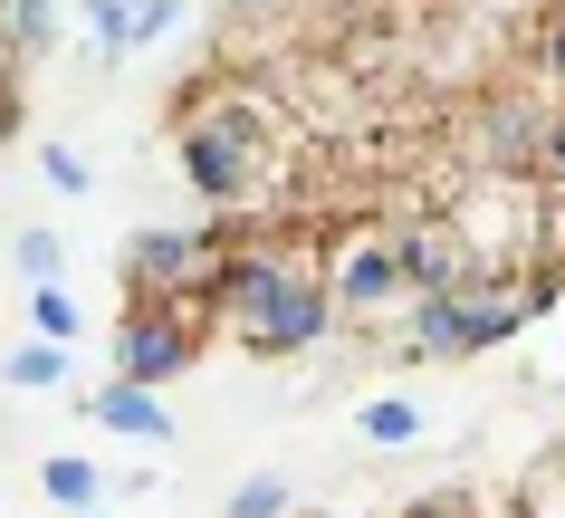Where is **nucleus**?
<instances>
[{
	"label": "nucleus",
	"instance_id": "nucleus-5",
	"mask_svg": "<svg viewBox=\"0 0 565 518\" xmlns=\"http://www.w3.org/2000/svg\"><path fill=\"white\" fill-rule=\"evenodd\" d=\"M211 260H221V231H173V221H153V231H135L116 250L125 298H192L211 278Z\"/></svg>",
	"mask_w": 565,
	"mask_h": 518
},
{
	"label": "nucleus",
	"instance_id": "nucleus-1",
	"mask_svg": "<svg viewBox=\"0 0 565 518\" xmlns=\"http://www.w3.org/2000/svg\"><path fill=\"white\" fill-rule=\"evenodd\" d=\"M211 327L239 336V356L259 366H288V356H317L335 336V307H327V278L307 250H278V241H249V231H221V260L211 278L192 288Z\"/></svg>",
	"mask_w": 565,
	"mask_h": 518
},
{
	"label": "nucleus",
	"instance_id": "nucleus-16",
	"mask_svg": "<svg viewBox=\"0 0 565 518\" xmlns=\"http://www.w3.org/2000/svg\"><path fill=\"white\" fill-rule=\"evenodd\" d=\"M10 260H20V278H30V288H39V278H58V269H67V241H58V231H49V221H30V231L10 241Z\"/></svg>",
	"mask_w": 565,
	"mask_h": 518
},
{
	"label": "nucleus",
	"instance_id": "nucleus-7",
	"mask_svg": "<svg viewBox=\"0 0 565 518\" xmlns=\"http://www.w3.org/2000/svg\"><path fill=\"white\" fill-rule=\"evenodd\" d=\"M87 413L106 432H125V442H135V452H163V442H173V413H163V394H153V384H125V374H106V384H96L87 394Z\"/></svg>",
	"mask_w": 565,
	"mask_h": 518
},
{
	"label": "nucleus",
	"instance_id": "nucleus-6",
	"mask_svg": "<svg viewBox=\"0 0 565 518\" xmlns=\"http://www.w3.org/2000/svg\"><path fill=\"white\" fill-rule=\"evenodd\" d=\"M393 231V260H403V288L413 298H441L450 278L470 269V241L450 231V212H403V221H384Z\"/></svg>",
	"mask_w": 565,
	"mask_h": 518
},
{
	"label": "nucleus",
	"instance_id": "nucleus-25",
	"mask_svg": "<svg viewBox=\"0 0 565 518\" xmlns=\"http://www.w3.org/2000/svg\"><path fill=\"white\" fill-rule=\"evenodd\" d=\"M556 394H565V384H556Z\"/></svg>",
	"mask_w": 565,
	"mask_h": 518
},
{
	"label": "nucleus",
	"instance_id": "nucleus-20",
	"mask_svg": "<svg viewBox=\"0 0 565 518\" xmlns=\"http://www.w3.org/2000/svg\"><path fill=\"white\" fill-rule=\"evenodd\" d=\"M536 173H546V183H565V106L536 125Z\"/></svg>",
	"mask_w": 565,
	"mask_h": 518
},
{
	"label": "nucleus",
	"instance_id": "nucleus-24",
	"mask_svg": "<svg viewBox=\"0 0 565 518\" xmlns=\"http://www.w3.org/2000/svg\"><path fill=\"white\" fill-rule=\"evenodd\" d=\"M0 10H10V0H0Z\"/></svg>",
	"mask_w": 565,
	"mask_h": 518
},
{
	"label": "nucleus",
	"instance_id": "nucleus-2",
	"mask_svg": "<svg viewBox=\"0 0 565 518\" xmlns=\"http://www.w3.org/2000/svg\"><path fill=\"white\" fill-rule=\"evenodd\" d=\"M173 154H182L192 202H211V212H249V202L288 173L278 116H268V106H249V96H211V106H192V125H182Z\"/></svg>",
	"mask_w": 565,
	"mask_h": 518
},
{
	"label": "nucleus",
	"instance_id": "nucleus-18",
	"mask_svg": "<svg viewBox=\"0 0 565 518\" xmlns=\"http://www.w3.org/2000/svg\"><path fill=\"white\" fill-rule=\"evenodd\" d=\"M182 30V0H135V30H125V59L135 49H153V39H173Z\"/></svg>",
	"mask_w": 565,
	"mask_h": 518
},
{
	"label": "nucleus",
	"instance_id": "nucleus-22",
	"mask_svg": "<svg viewBox=\"0 0 565 518\" xmlns=\"http://www.w3.org/2000/svg\"><path fill=\"white\" fill-rule=\"evenodd\" d=\"M231 10H268V0H231Z\"/></svg>",
	"mask_w": 565,
	"mask_h": 518
},
{
	"label": "nucleus",
	"instance_id": "nucleus-23",
	"mask_svg": "<svg viewBox=\"0 0 565 518\" xmlns=\"http://www.w3.org/2000/svg\"><path fill=\"white\" fill-rule=\"evenodd\" d=\"M327 518H355V509H327Z\"/></svg>",
	"mask_w": 565,
	"mask_h": 518
},
{
	"label": "nucleus",
	"instance_id": "nucleus-21",
	"mask_svg": "<svg viewBox=\"0 0 565 518\" xmlns=\"http://www.w3.org/2000/svg\"><path fill=\"white\" fill-rule=\"evenodd\" d=\"M67 518H106V499H96V509H67Z\"/></svg>",
	"mask_w": 565,
	"mask_h": 518
},
{
	"label": "nucleus",
	"instance_id": "nucleus-11",
	"mask_svg": "<svg viewBox=\"0 0 565 518\" xmlns=\"http://www.w3.org/2000/svg\"><path fill=\"white\" fill-rule=\"evenodd\" d=\"M39 499H49V509H96V499H106V471H96L87 452H49L39 461Z\"/></svg>",
	"mask_w": 565,
	"mask_h": 518
},
{
	"label": "nucleus",
	"instance_id": "nucleus-17",
	"mask_svg": "<svg viewBox=\"0 0 565 518\" xmlns=\"http://www.w3.org/2000/svg\"><path fill=\"white\" fill-rule=\"evenodd\" d=\"M39 173H49V192H67V202H77V192L96 183V163L77 145H39Z\"/></svg>",
	"mask_w": 565,
	"mask_h": 518
},
{
	"label": "nucleus",
	"instance_id": "nucleus-13",
	"mask_svg": "<svg viewBox=\"0 0 565 518\" xmlns=\"http://www.w3.org/2000/svg\"><path fill=\"white\" fill-rule=\"evenodd\" d=\"M298 509V489H288V471H249V480L221 499V518H288Z\"/></svg>",
	"mask_w": 565,
	"mask_h": 518
},
{
	"label": "nucleus",
	"instance_id": "nucleus-9",
	"mask_svg": "<svg viewBox=\"0 0 565 518\" xmlns=\"http://www.w3.org/2000/svg\"><path fill=\"white\" fill-rule=\"evenodd\" d=\"M355 432H364V452H413L422 432H431V413H422L413 394H364L355 403Z\"/></svg>",
	"mask_w": 565,
	"mask_h": 518
},
{
	"label": "nucleus",
	"instance_id": "nucleus-14",
	"mask_svg": "<svg viewBox=\"0 0 565 518\" xmlns=\"http://www.w3.org/2000/svg\"><path fill=\"white\" fill-rule=\"evenodd\" d=\"M30 336H49V346H77V336H87V317H77V298H67L58 278L30 288Z\"/></svg>",
	"mask_w": 565,
	"mask_h": 518
},
{
	"label": "nucleus",
	"instance_id": "nucleus-15",
	"mask_svg": "<svg viewBox=\"0 0 565 518\" xmlns=\"http://www.w3.org/2000/svg\"><path fill=\"white\" fill-rule=\"evenodd\" d=\"M77 20H87V39H96L87 59L116 67V59H125V30H135V0H77Z\"/></svg>",
	"mask_w": 565,
	"mask_h": 518
},
{
	"label": "nucleus",
	"instance_id": "nucleus-4",
	"mask_svg": "<svg viewBox=\"0 0 565 518\" xmlns=\"http://www.w3.org/2000/svg\"><path fill=\"white\" fill-rule=\"evenodd\" d=\"M202 307L192 298H125V317H116V374L125 384H182V374L202 366Z\"/></svg>",
	"mask_w": 565,
	"mask_h": 518
},
{
	"label": "nucleus",
	"instance_id": "nucleus-12",
	"mask_svg": "<svg viewBox=\"0 0 565 518\" xmlns=\"http://www.w3.org/2000/svg\"><path fill=\"white\" fill-rule=\"evenodd\" d=\"M0 39H10V59H49L58 49V0H10L0 10Z\"/></svg>",
	"mask_w": 565,
	"mask_h": 518
},
{
	"label": "nucleus",
	"instance_id": "nucleus-3",
	"mask_svg": "<svg viewBox=\"0 0 565 518\" xmlns=\"http://www.w3.org/2000/svg\"><path fill=\"white\" fill-rule=\"evenodd\" d=\"M317 278H327L335 327H355V336H393V317H403V298H413L384 221H345V231L317 250Z\"/></svg>",
	"mask_w": 565,
	"mask_h": 518
},
{
	"label": "nucleus",
	"instance_id": "nucleus-10",
	"mask_svg": "<svg viewBox=\"0 0 565 518\" xmlns=\"http://www.w3.org/2000/svg\"><path fill=\"white\" fill-rule=\"evenodd\" d=\"M67 366H77L67 346L30 336V346H10V356H0V384H10V394H67Z\"/></svg>",
	"mask_w": 565,
	"mask_h": 518
},
{
	"label": "nucleus",
	"instance_id": "nucleus-19",
	"mask_svg": "<svg viewBox=\"0 0 565 518\" xmlns=\"http://www.w3.org/2000/svg\"><path fill=\"white\" fill-rule=\"evenodd\" d=\"M536 67H546V87L565 96V10H546V30H536Z\"/></svg>",
	"mask_w": 565,
	"mask_h": 518
},
{
	"label": "nucleus",
	"instance_id": "nucleus-8",
	"mask_svg": "<svg viewBox=\"0 0 565 518\" xmlns=\"http://www.w3.org/2000/svg\"><path fill=\"white\" fill-rule=\"evenodd\" d=\"M536 106H518V96H499V106H479V163L489 173H536Z\"/></svg>",
	"mask_w": 565,
	"mask_h": 518
}]
</instances>
